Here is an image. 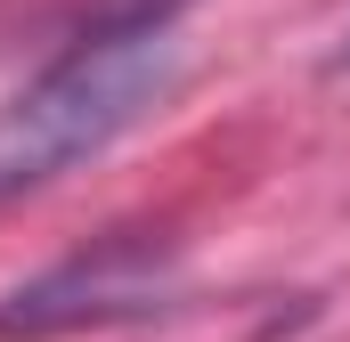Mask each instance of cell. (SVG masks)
Instances as JSON below:
<instances>
[{"mask_svg":"<svg viewBox=\"0 0 350 342\" xmlns=\"http://www.w3.org/2000/svg\"><path fill=\"white\" fill-rule=\"evenodd\" d=\"M187 8L196 0H98L66 33V49L0 106V204L82 171L172 98Z\"/></svg>","mask_w":350,"mask_h":342,"instance_id":"cell-1","label":"cell"},{"mask_svg":"<svg viewBox=\"0 0 350 342\" xmlns=\"http://www.w3.org/2000/svg\"><path fill=\"white\" fill-rule=\"evenodd\" d=\"M179 302V261L155 237H98L90 253L49 261L41 277L0 293V342H66L98 326H131Z\"/></svg>","mask_w":350,"mask_h":342,"instance_id":"cell-2","label":"cell"},{"mask_svg":"<svg viewBox=\"0 0 350 342\" xmlns=\"http://www.w3.org/2000/svg\"><path fill=\"white\" fill-rule=\"evenodd\" d=\"M334 74H350V33H342V49H334Z\"/></svg>","mask_w":350,"mask_h":342,"instance_id":"cell-3","label":"cell"}]
</instances>
